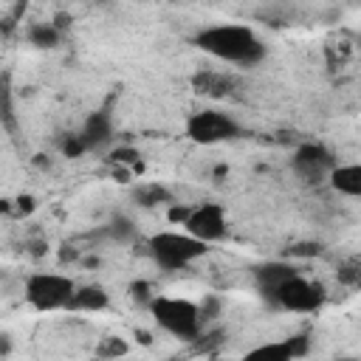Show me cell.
Instances as JSON below:
<instances>
[{
	"label": "cell",
	"mask_w": 361,
	"mask_h": 361,
	"mask_svg": "<svg viewBox=\"0 0 361 361\" xmlns=\"http://www.w3.org/2000/svg\"><path fill=\"white\" fill-rule=\"evenodd\" d=\"M147 254L164 271H183L195 259L209 254V243L197 240L189 231H158L147 243Z\"/></svg>",
	"instance_id": "obj_2"
},
{
	"label": "cell",
	"mask_w": 361,
	"mask_h": 361,
	"mask_svg": "<svg viewBox=\"0 0 361 361\" xmlns=\"http://www.w3.org/2000/svg\"><path fill=\"white\" fill-rule=\"evenodd\" d=\"M336 164H338V161H336V155H333L324 144H316V141L299 144V147H296V152H293V161H290L293 172H296L305 183H310V186H313V183L327 180Z\"/></svg>",
	"instance_id": "obj_7"
},
{
	"label": "cell",
	"mask_w": 361,
	"mask_h": 361,
	"mask_svg": "<svg viewBox=\"0 0 361 361\" xmlns=\"http://www.w3.org/2000/svg\"><path fill=\"white\" fill-rule=\"evenodd\" d=\"M135 203L144 206V209H152V206H169L175 200H172L166 186H161V183H141L135 189Z\"/></svg>",
	"instance_id": "obj_15"
},
{
	"label": "cell",
	"mask_w": 361,
	"mask_h": 361,
	"mask_svg": "<svg viewBox=\"0 0 361 361\" xmlns=\"http://www.w3.org/2000/svg\"><path fill=\"white\" fill-rule=\"evenodd\" d=\"M130 299H133V302H138V305H147V307H149V302L155 299V293H152L149 282L138 279V282H133V285H130Z\"/></svg>",
	"instance_id": "obj_23"
},
{
	"label": "cell",
	"mask_w": 361,
	"mask_h": 361,
	"mask_svg": "<svg viewBox=\"0 0 361 361\" xmlns=\"http://www.w3.org/2000/svg\"><path fill=\"white\" fill-rule=\"evenodd\" d=\"M127 353H130V344H127L121 336H107V338H102L99 347H96V355H99V358H121V355H127Z\"/></svg>",
	"instance_id": "obj_19"
},
{
	"label": "cell",
	"mask_w": 361,
	"mask_h": 361,
	"mask_svg": "<svg viewBox=\"0 0 361 361\" xmlns=\"http://www.w3.org/2000/svg\"><path fill=\"white\" fill-rule=\"evenodd\" d=\"M76 290V282L65 274H31L25 279V302L39 310V313H51V310H68V302Z\"/></svg>",
	"instance_id": "obj_4"
},
{
	"label": "cell",
	"mask_w": 361,
	"mask_h": 361,
	"mask_svg": "<svg viewBox=\"0 0 361 361\" xmlns=\"http://www.w3.org/2000/svg\"><path fill=\"white\" fill-rule=\"evenodd\" d=\"M87 3H102V0H87Z\"/></svg>",
	"instance_id": "obj_25"
},
{
	"label": "cell",
	"mask_w": 361,
	"mask_h": 361,
	"mask_svg": "<svg viewBox=\"0 0 361 361\" xmlns=\"http://www.w3.org/2000/svg\"><path fill=\"white\" fill-rule=\"evenodd\" d=\"M268 302L290 313H316L324 305V288L302 274H293L268 296Z\"/></svg>",
	"instance_id": "obj_5"
},
{
	"label": "cell",
	"mask_w": 361,
	"mask_h": 361,
	"mask_svg": "<svg viewBox=\"0 0 361 361\" xmlns=\"http://www.w3.org/2000/svg\"><path fill=\"white\" fill-rule=\"evenodd\" d=\"M110 305V296L102 285H76L71 302H68V310L71 313H99Z\"/></svg>",
	"instance_id": "obj_13"
},
{
	"label": "cell",
	"mask_w": 361,
	"mask_h": 361,
	"mask_svg": "<svg viewBox=\"0 0 361 361\" xmlns=\"http://www.w3.org/2000/svg\"><path fill=\"white\" fill-rule=\"evenodd\" d=\"M293 274H299L290 262H285V259H271V262H262V265H257L254 268V279H257V288H259V293L268 299L285 279H290Z\"/></svg>",
	"instance_id": "obj_12"
},
{
	"label": "cell",
	"mask_w": 361,
	"mask_h": 361,
	"mask_svg": "<svg viewBox=\"0 0 361 361\" xmlns=\"http://www.w3.org/2000/svg\"><path fill=\"white\" fill-rule=\"evenodd\" d=\"M59 37H62V28H56L51 23H34L25 31V39L34 48H54V45H59Z\"/></svg>",
	"instance_id": "obj_16"
},
{
	"label": "cell",
	"mask_w": 361,
	"mask_h": 361,
	"mask_svg": "<svg viewBox=\"0 0 361 361\" xmlns=\"http://www.w3.org/2000/svg\"><path fill=\"white\" fill-rule=\"evenodd\" d=\"M189 212H192V206H183V203H169V212H166V217H169V223H186L189 220Z\"/></svg>",
	"instance_id": "obj_24"
},
{
	"label": "cell",
	"mask_w": 361,
	"mask_h": 361,
	"mask_svg": "<svg viewBox=\"0 0 361 361\" xmlns=\"http://www.w3.org/2000/svg\"><path fill=\"white\" fill-rule=\"evenodd\" d=\"M192 90L197 96H209V99H226L237 90V79L231 73L223 71H197L192 76Z\"/></svg>",
	"instance_id": "obj_10"
},
{
	"label": "cell",
	"mask_w": 361,
	"mask_h": 361,
	"mask_svg": "<svg viewBox=\"0 0 361 361\" xmlns=\"http://www.w3.org/2000/svg\"><path fill=\"white\" fill-rule=\"evenodd\" d=\"M240 133H243V127L223 110H197L186 118V135L203 147L234 141V138H240Z\"/></svg>",
	"instance_id": "obj_6"
},
{
	"label": "cell",
	"mask_w": 361,
	"mask_h": 361,
	"mask_svg": "<svg viewBox=\"0 0 361 361\" xmlns=\"http://www.w3.org/2000/svg\"><path fill=\"white\" fill-rule=\"evenodd\" d=\"M107 234H110L113 240H118V243H133V240H135V226H133L130 217L113 214V220L107 223Z\"/></svg>",
	"instance_id": "obj_18"
},
{
	"label": "cell",
	"mask_w": 361,
	"mask_h": 361,
	"mask_svg": "<svg viewBox=\"0 0 361 361\" xmlns=\"http://www.w3.org/2000/svg\"><path fill=\"white\" fill-rule=\"evenodd\" d=\"M327 183L347 197H361V164H336Z\"/></svg>",
	"instance_id": "obj_14"
},
{
	"label": "cell",
	"mask_w": 361,
	"mask_h": 361,
	"mask_svg": "<svg viewBox=\"0 0 361 361\" xmlns=\"http://www.w3.org/2000/svg\"><path fill=\"white\" fill-rule=\"evenodd\" d=\"M310 353V338L307 336H290L282 341H271V344H259L254 350H248V358H268V361H293V358H305Z\"/></svg>",
	"instance_id": "obj_9"
},
{
	"label": "cell",
	"mask_w": 361,
	"mask_h": 361,
	"mask_svg": "<svg viewBox=\"0 0 361 361\" xmlns=\"http://www.w3.org/2000/svg\"><path fill=\"white\" fill-rule=\"evenodd\" d=\"M110 164H124V166H138V149H133V147H116V149H110Z\"/></svg>",
	"instance_id": "obj_22"
},
{
	"label": "cell",
	"mask_w": 361,
	"mask_h": 361,
	"mask_svg": "<svg viewBox=\"0 0 361 361\" xmlns=\"http://www.w3.org/2000/svg\"><path fill=\"white\" fill-rule=\"evenodd\" d=\"M195 45L220 62L243 68H251L265 56L262 39L248 25H209L195 37Z\"/></svg>",
	"instance_id": "obj_1"
},
{
	"label": "cell",
	"mask_w": 361,
	"mask_h": 361,
	"mask_svg": "<svg viewBox=\"0 0 361 361\" xmlns=\"http://www.w3.org/2000/svg\"><path fill=\"white\" fill-rule=\"evenodd\" d=\"M87 152H99L104 149L110 141H113V121H110V113L107 110H96L85 118V127L79 130Z\"/></svg>",
	"instance_id": "obj_11"
},
{
	"label": "cell",
	"mask_w": 361,
	"mask_h": 361,
	"mask_svg": "<svg viewBox=\"0 0 361 361\" xmlns=\"http://www.w3.org/2000/svg\"><path fill=\"white\" fill-rule=\"evenodd\" d=\"M149 313L158 322V327H164L169 336L180 338V341H195L203 333V316H200V305L189 302V299H175V296H155L149 302Z\"/></svg>",
	"instance_id": "obj_3"
},
{
	"label": "cell",
	"mask_w": 361,
	"mask_h": 361,
	"mask_svg": "<svg viewBox=\"0 0 361 361\" xmlns=\"http://www.w3.org/2000/svg\"><path fill=\"white\" fill-rule=\"evenodd\" d=\"M336 279L341 285H350V288H358L361 290V257H347L336 265Z\"/></svg>",
	"instance_id": "obj_17"
},
{
	"label": "cell",
	"mask_w": 361,
	"mask_h": 361,
	"mask_svg": "<svg viewBox=\"0 0 361 361\" xmlns=\"http://www.w3.org/2000/svg\"><path fill=\"white\" fill-rule=\"evenodd\" d=\"M358 45H361V37H358Z\"/></svg>",
	"instance_id": "obj_26"
},
{
	"label": "cell",
	"mask_w": 361,
	"mask_h": 361,
	"mask_svg": "<svg viewBox=\"0 0 361 361\" xmlns=\"http://www.w3.org/2000/svg\"><path fill=\"white\" fill-rule=\"evenodd\" d=\"M322 251H324L322 243H316V240H302V243H293V245L288 248V257H293V259H310V257H319Z\"/></svg>",
	"instance_id": "obj_20"
},
{
	"label": "cell",
	"mask_w": 361,
	"mask_h": 361,
	"mask_svg": "<svg viewBox=\"0 0 361 361\" xmlns=\"http://www.w3.org/2000/svg\"><path fill=\"white\" fill-rule=\"evenodd\" d=\"M183 228L189 234H195L197 240H203V243L212 245V243H220L228 234V220H226L223 206H217V203H200V206H192L189 220L183 223Z\"/></svg>",
	"instance_id": "obj_8"
},
{
	"label": "cell",
	"mask_w": 361,
	"mask_h": 361,
	"mask_svg": "<svg viewBox=\"0 0 361 361\" xmlns=\"http://www.w3.org/2000/svg\"><path fill=\"white\" fill-rule=\"evenodd\" d=\"M59 149H62L68 158H79V155L87 152V147H85V141H82L79 133H68V135L59 141Z\"/></svg>",
	"instance_id": "obj_21"
}]
</instances>
